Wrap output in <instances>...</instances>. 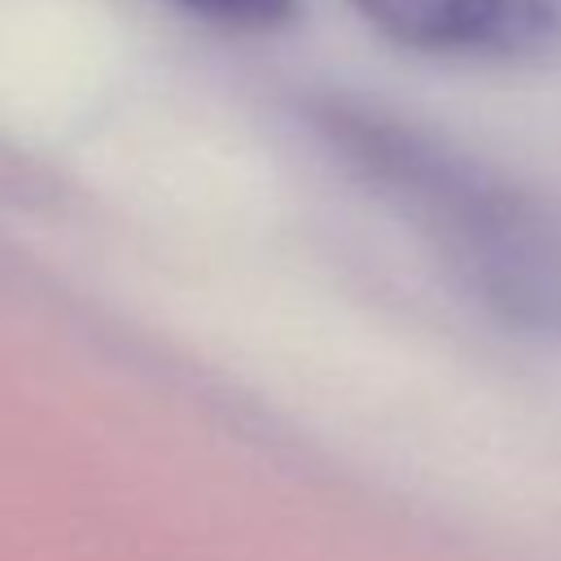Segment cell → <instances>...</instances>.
Here are the masks:
<instances>
[{
	"mask_svg": "<svg viewBox=\"0 0 561 561\" xmlns=\"http://www.w3.org/2000/svg\"><path fill=\"white\" fill-rule=\"evenodd\" d=\"M364 149L495 320L561 337V219L543 202L399 131H368Z\"/></svg>",
	"mask_w": 561,
	"mask_h": 561,
	"instance_id": "1",
	"label": "cell"
},
{
	"mask_svg": "<svg viewBox=\"0 0 561 561\" xmlns=\"http://www.w3.org/2000/svg\"><path fill=\"white\" fill-rule=\"evenodd\" d=\"M390 44L504 66H561V0H351Z\"/></svg>",
	"mask_w": 561,
	"mask_h": 561,
	"instance_id": "2",
	"label": "cell"
},
{
	"mask_svg": "<svg viewBox=\"0 0 561 561\" xmlns=\"http://www.w3.org/2000/svg\"><path fill=\"white\" fill-rule=\"evenodd\" d=\"M180 4L210 22H228L241 31H267L294 13V0H180Z\"/></svg>",
	"mask_w": 561,
	"mask_h": 561,
	"instance_id": "3",
	"label": "cell"
}]
</instances>
